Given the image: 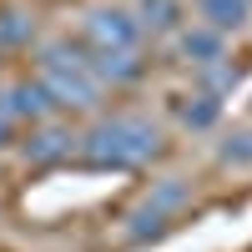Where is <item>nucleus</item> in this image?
<instances>
[{"label":"nucleus","mask_w":252,"mask_h":252,"mask_svg":"<svg viewBox=\"0 0 252 252\" xmlns=\"http://www.w3.org/2000/svg\"><path fill=\"white\" fill-rule=\"evenodd\" d=\"M166 146L161 121L141 116V111H101L91 126L76 136V157L91 166H111V172H131V166L157 161Z\"/></svg>","instance_id":"1"},{"label":"nucleus","mask_w":252,"mask_h":252,"mask_svg":"<svg viewBox=\"0 0 252 252\" xmlns=\"http://www.w3.org/2000/svg\"><path fill=\"white\" fill-rule=\"evenodd\" d=\"M31 76L46 86L56 116L61 111H81V116H101V111H106V86L96 81L91 56L81 46H71V40H40Z\"/></svg>","instance_id":"2"},{"label":"nucleus","mask_w":252,"mask_h":252,"mask_svg":"<svg viewBox=\"0 0 252 252\" xmlns=\"http://www.w3.org/2000/svg\"><path fill=\"white\" fill-rule=\"evenodd\" d=\"M187 202H192V177H182V172L157 177V182L121 212V237H126V242H152V237H161L166 227L187 212Z\"/></svg>","instance_id":"3"},{"label":"nucleus","mask_w":252,"mask_h":252,"mask_svg":"<svg viewBox=\"0 0 252 252\" xmlns=\"http://www.w3.org/2000/svg\"><path fill=\"white\" fill-rule=\"evenodd\" d=\"M76 40L86 56H126V51H141V26L126 5H91L76 26Z\"/></svg>","instance_id":"4"},{"label":"nucleus","mask_w":252,"mask_h":252,"mask_svg":"<svg viewBox=\"0 0 252 252\" xmlns=\"http://www.w3.org/2000/svg\"><path fill=\"white\" fill-rule=\"evenodd\" d=\"M76 136L81 131L71 121L51 116L40 126H26V136H15V146H20V157H26L31 166H56V161H71L76 157Z\"/></svg>","instance_id":"5"},{"label":"nucleus","mask_w":252,"mask_h":252,"mask_svg":"<svg viewBox=\"0 0 252 252\" xmlns=\"http://www.w3.org/2000/svg\"><path fill=\"white\" fill-rule=\"evenodd\" d=\"M0 116L10 126H40L56 116V106L35 76H10V81H0Z\"/></svg>","instance_id":"6"},{"label":"nucleus","mask_w":252,"mask_h":252,"mask_svg":"<svg viewBox=\"0 0 252 252\" xmlns=\"http://www.w3.org/2000/svg\"><path fill=\"white\" fill-rule=\"evenodd\" d=\"M172 51H177L192 71H202V66H212V61H227V40H222L217 31L197 26V20H187V26L172 35Z\"/></svg>","instance_id":"7"},{"label":"nucleus","mask_w":252,"mask_h":252,"mask_svg":"<svg viewBox=\"0 0 252 252\" xmlns=\"http://www.w3.org/2000/svg\"><path fill=\"white\" fill-rule=\"evenodd\" d=\"M131 15H136L141 35H161V40H172V35L187 26V0H136Z\"/></svg>","instance_id":"8"},{"label":"nucleus","mask_w":252,"mask_h":252,"mask_svg":"<svg viewBox=\"0 0 252 252\" xmlns=\"http://www.w3.org/2000/svg\"><path fill=\"white\" fill-rule=\"evenodd\" d=\"M192 10H197V26L217 31L222 40L252 26V5L247 0H192Z\"/></svg>","instance_id":"9"},{"label":"nucleus","mask_w":252,"mask_h":252,"mask_svg":"<svg viewBox=\"0 0 252 252\" xmlns=\"http://www.w3.org/2000/svg\"><path fill=\"white\" fill-rule=\"evenodd\" d=\"M222 116H227V101L207 96V91L182 96V106H177V126H182V131H192V136H202V131H217V126H222Z\"/></svg>","instance_id":"10"},{"label":"nucleus","mask_w":252,"mask_h":252,"mask_svg":"<svg viewBox=\"0 0 252 252\" xmlns=\"http://www.w3.org/2000/svg\"><path fill=\"white\" fill-rule=\"evenodd\" d=\"M91 71L101 86H136L146 76V61L141 51H126V56H91Z\"/></svg>","instance_id":"11"},{"label":"nucleus","mask_w":252,"mask_h":252,"mask_svg":"<svg viewBox=\"0 0 252 252\" xmlns=\"http://www.w3.org/2000/svg\"><path fill=\"white\" fill-rule=\"evenodd\" d=\"M212 157H217L222 172H252V121H247V126H232V131H222Z\"/></svg>","instance_id":"12"},{"label":"nucleus","mask_w":252,"mask_h":252,"mask_svg":"<svg viewBox=\"0 0 252 252\" xmlns=\"http://www.w3.org/2000/svg\"><path fill=\"white\" fill-rule=\"evenodd\" d=\"M237 81H242V71L232 66V61H212V66L192 71V91H207V96H217V101H232Z\"/></svg>","instance_id":"13"},{"label":"nucleus","mask_w":252,"mask_h":252,"mask_svg":"<svg viewBox=\"0 0 252 252\" xmlns=\"http://www.w3.org/2000/svg\"><path fill=\"white\" fill-rule=\"evenodd\" d=\"M31 40H35V15L20 5H5L0 10V51H26Z\"/></svg>","instance_id":"14"},{"label":"nucleus","mask_w":252,"mask_h":252,"mask_svg":"<svg viewBox=\"0 0 252 252\" xmlns=\"http://www.w3.org/2000/svg\"><path fill=\"white\" fill-rule=\"evenodd\" d=\"M10 146H15V126L0 116V152H10Z\"/></svg>","instance_id":"15"},{"label":"nucleus","mask_w":252,"mask_h":252,"mask_svg":"<svg viewBox=\"0 0 252 252\" xmlns=\"http://www.w3.org/2000/svg\"><path fill=\"white\" fill-rule=\"evenodd\" d=\"M247 5H252V0H247Z\"/></svg>","instance_id":"16"}]
</instances>
